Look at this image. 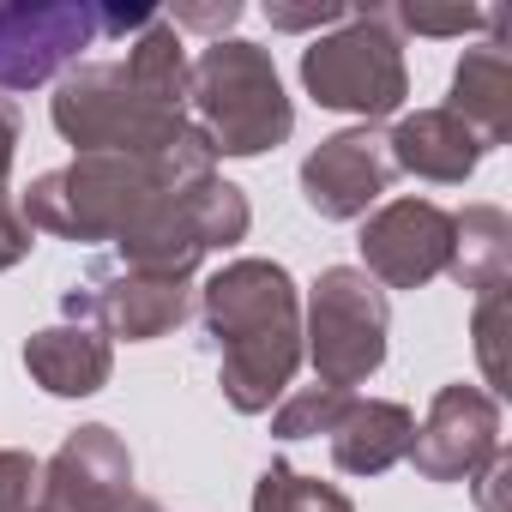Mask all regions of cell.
<instances>
[{
    "mask_svg": "<svg viewBox=\"0 0 512 512\" xmlns=\"http://www.w3.org/2000/svg\"><path fill=\"white\" fill-rule=\"evenodd\" d=\"M25 374L49 398H91L115 374V344L97 326L61 320V326H43V332L25 338Z\"/></svg>",
    "mask_w": 512,
    "mask_h": 512,
    "instance_id": "obj_15",
    "label": "cell"
},
{
    "mask_svg": "<svg viewBox=\"0 0 512 512\" xmlns=\"http://www.w3.org/2000/svg\"><path fill=\"white\" fill-rule=\"evenodd\" d=\"M61 314L79 326H97L103 338L157 344V338L181 332V320L193 314V290L175 278H151V272H127V266L103 260L85 284H73L61 296Z\"/></svg>",
    "mask_w": 512,
    "mask_h": 512,
    "instance_id": "obj_8",
    "label": "cell"
},
{
    "mask_svg": "<svg viewBox=\"0 0 512 512\" xmlns=\"http://www.w3.org/2000/svg\"><path fill=\"white\" fill-rule=\"evenodd\" d=\"M392 175L398 169L386 157V133L380 127H344L302 157V199L326 223H356L380 205Z\"/></svg>",
    "mask_w": 512,
    "mask_h": 512,
    "instance_id": "obj_11",
    "label": "cell"
},
{
    "mask_svg": "<svg viewBox=\"0 0 512 512\" xmlns=\"http://www.w3.org/2000/svg\"><path fill=\"white\" fill-rule=\"evenodd\" d=\"M199 320L217 344L229 410L266 416L302 368V290L278 260H229L199 290Z\"/></svg>",
    "mask_w": 512,
    "mask_h": 512,
    "instance_id": "obj_1",
    "label": "cell"
},
{
    "mask_svg": "<svg viewBox=\"0 0 512 512\" xmlns=\"http://www.w3.org/2000/svg\"><path fill=\"white\" fill-rule=\"evenodd\" d=\"M332 464L344 476H386L392 464L410 458V440H416V416L410 404L398 398H356L344 404V416L332 422Z\"/></svg>",
    "mask_w": 512,
    "mask_h": 512,
    "instance_id": "obj_16",
    "label": "cell"
},
{
    "mask_svg": "<svg viewBox=\"0 0 512 512\" xmlns=\"http://www.w3.org/2000/svg\"><path fill=\"white\" fill-rule=\"evenodd\" d=\"M37 247V229L25 223V211H19V193H7L0 187V272H13L25 253Z\"/></svg>",
    "mask_w": 512,
    "mask_h": 512,
    "instance_id": "obj_27",
    "label": "cell"
},
{
    "mask_svg": "<svg viewBox=\"0 0 512 512\" xmlns=\"http://www.w3.org/2000/svg\"><path fill=\"white\" fill-rule=\"evenodd\" d=\"M500 25H506V13L488 19V31H494L488 43L464 49V61L452 67V97L440 103L446 115H458L482 139V151L512 139V55L500 43Z\"/></svg>",
    "mask_w": 512,
    "mask_h": 512,
    "instance_id": "obj_14",
    "label": "cell"
},
{
    "mask_svg": "<svg viewBox=\"0 0 512 512\" xmlns=\"http://www.w3.org/2000/svg\"><path fill=\"white\" fill-rule=\"evenodd\" d=\"M362 272L380 290H422L446 278L452 260V211L434 199H392L362 217Z\"/></svg>",
    "mask_w": 512,
    "mask_h": 512,
    "instance_id": "obj_9",
    "label": "cell"
},
{
    "mask_svg": "<svg viewBox=\"0 0 512 512\" xmlns=\"http://www.w3.org/2000/svg\"><path fill=\"white\" fill-rule=\"evenodd\" d=\"M344 404H350V392H332V386H302V392H284L278 398V410H272V434L278 440H320V434H332V422L344 416Z\"/></svg>",
    "mask_w": 512,
    "mask_h": 512,
    "instance_id": "obj_21",
    "label": "cell"
},
{
    "mask_svg": "<svg viewBox=\"0 0 512 512\" xmlns=\"http://www.w3.org/2000/svg\"><path fill=\"white\" fill-rule=\"evenodd\" d=\"M446 278L470 296L512 290V217L500 205H464L452 211V260Z\"/></svg>",
    "mask_w": 512,
    "mask_h": 512,
    "instance_id": "obj_17",
    "label": "cell"
},
{
    "mask_svg": "<svg viewBox=\"0 0 512 512\" xmlns=\"http://www.w3.org/2000/svg\"><path fill=\"white\" fill-rule=\"evenodd\" d=\"M187 109L211 157H266L296 133V103L284 97L272 49L247 37L205 43L187 61Z\"/></svg>",
    "mask_w": 512,
    "mask_h": 512,
    "instance_id": "obj_4",
    "label": "cell"
},
{
    "mask_svg": "<svg viewBox=\"0 0 512 512\" xmlns=\"http://www.w3.org/2000/svg\"><path fill=\"white\" fill-rule=\"evenodd\" d=\"M386 157H392V169H404V175H416V181L464 187L488 151H482V139H476L458 115H446V109H416V115H398V121L386 127Z\"/></svg>",
    "mask_w": 512,
    "mask_h": 512,
    "instance_id": "obj_13",
    "label": "cell"
},
{
    "mask_svg": "<svg viewBox=\"0 0 512 512\" xmlns=\"http://www.w3.org/2000/svg\"><path fill=\"white\" fill-rule=\"evenodd\" d=\"M0 512H43V464L19 446H0Z\"/></svg>",
    "mask_w": 512,
    "mask_h": 512,
    "instance_id": "obj_24",
    "label": "cell"
},
{
    "mask_svg": "<svg viewBox=\"0 0 512 512\" xmlns=\"http://www.w3.org/2000/svg\"><path fill=\"white\" fill-rule=\"evenodd\" d=\"M49 121H55V133L79 157L115 151V157H157L181 181L217 175V157H211L205 133L181 109H163L151 91H139L121 61H85V67H73L55 85V97H49Z\"/></svg>",
    "mask_w": 512,
    "mask_h": 512,
    "instance_id": "obj_2",
    "label": "cell"
},
{
    "mask_svg": "<svg viewBox=\"0 0 512 512\" xmlns=\"http://www.w3.org/2000/svg\"><path fill=\"white\" fill-rule=\"evenodd\" d=\"M500 332H506V290H488L476 296V314H470V338H476V362H482V392L500 398L506 392V356H500Z\"/></svg>",
    "mask_w": 512,
    "mask_h": 512,
    "instance_id": "obj_22",
    "label": "cell"
},
{
    "mask_svg": "<svg viewBox=\"0 0 512 512\" xmlns=\"http://www.w3.org/2000/svg\"><path fill=\"white\" fill-rule=\"evenodd\" d=\"M253 512H356V500L284 458H272L260 470V482H253Z\"/></svg>",
    "mask_w": 512,
    "mask_h": 512,
    "instance_id": "obj_20",
    "label": "cell"
},
{
    "mask_svg": "<svg viewBox=\"0 0 512 512\" xmlns=\"http://www.w3.org/2000/svg\"><path fill=\"white\" fill-rule=\"evenodd\" d=\"M19 133H25L19 103L0 97V187H7V175H13V163H19Z\"/></svg>",
    "mask_w": 512,
    "mask_h": 512,
    "instance_id": "obj_29",
    "label": "cell"
},
{
    "mask_svg": "<svg viewBox=\"0 0 512 512\" xmlns=\"http://www.w3.org/2000/svg\"><path fill=\"white\" fill-rule=\"evenodd\" d=\"M133 494V452L109 422L73 428L43 464V512H127Z\"/></svg>",
    "mask_w": 512,
    "mask_h": 512,
    "instance_id": "obj_12",
    "label": "cell"
},
{
    "mask_svg": "<svg viewBox=\"0 0 512 512\" xmlns=\"http://www.w3.org/2000/svg\"><path fill=\"white\" fill-rule=\"evenodd\" d=\"M470 488H476V506H482V512H506V494H512V458L500 452V458L470 482Z\"/></svg>",
    "mask_w": 512,
    "mask_h": 512,
    "instance_id": "obj_28",
    "label": "cell"
},
{
    "mask_svg": "<svg viewBox=\"0 0 512 512\" xmlns=\"http://www.w3.org/2000/svg\"><path fill=\"white\" fill-rule=\"evenodd\" d=\"M187 211H193V229H199L205 253L235 247V241H247V229H253V205H247V193H241L235 181H223V175H199V181H187Z\"/></svg>",
    "mask_w": 512,
    "mask_h": 512,
    "instance_id": "obj_19",
    "label": "cell"
},
{
    "mask_svg": "<svg viewBox=\"0 0 512 512\" xmlns=\"http://www.w3.org/2000/svg\"><path fill=\"white\" fill-rule=\"evenodd\" d=\"M103 43V19L91 0H7L0 7V97L61 85L85 49Z\"/></svg>",
    "mask_w": 512,
    "mask_h": 512,
    "instance_id": "obj_7",
    "label": "cell"
},
{
    "mask_svg": "<svg viewBox=\"0 0 512 512\" xmlns=\"http://www.w3.org/2000/svg\"><path fill=\"white\" fill-rule=\"evenodd\" d=\"M344 19H350L344 0H308V7H290V0H266V25H272V31H314V37H326V31H338Z\"/></svg>",
    "mask_w": 512,
    "mask_h": 512,
    "instance_id": "obj_25",
    "label": "cell"
},
{
    "mask_svg": "<svg viewBox=\"0 0 512 512\" xmlns=\"http://www.w3.org/2000/svg\"><path fill=\"white\" fill-rule=\"evenodd\" d=\"M241 0H217V7H175V13H163L175 31H199V37H211V43H223L235 25H241Z\"/></svg>",
    "mask_w": 512,
    "mask_h": 512,
    "instance_id": "obj_26",
    "label": "cell"
},
{
    "mask_svg": "<svg viewBox=\"0 0 512 512\" xmlns=\"http://www.w3.org/2000/svg\"><path fill=\"white\" fill-rule=\"evenodd\" d=\"M175 187H187V181L169 163H157V157L97 151V157H73L67 169H43L25 187L19 211L43 235L85 241V247H121L133 229L151 223V211Z\"/></svg>",
    "mask_w": 512,
    "mask_h": 512,
    "instance_id": "obj_3",
    "label": "cell"
},
{
    "mask_svg": "<svg viewBox=\"0 0 512 512\" xmlns=\"http://www.w3.org/2000/svg\"><path fill=\"white\" fill-rule=\"evenodd\" d=\"M386 332H392L386 290L362 266H326L314 278L302 308V356L314 362L320 386L332 392L368 386L386 362Z\"/></svg>",
    "mask_w": 512,
    "mask_h": 512,
    "instance_id": "obj_6",
    "label": "cell"
},
{
    "mask_svg": "<svg viewBox=\"0 0 512 512\" xmlns=\"http://www.w3.org/2000/svg\"><path fill=\"white\" fill-rule=\"evenodd\" d=\"M386 19L398 37H470L488 25L482 7H446V13L440 7H386Z\"/></svg>",
    "mask_w": 512,
    "mask_h": 512,
    "instance_id": "obj_23",
    "label": "cell"
},
{
    "mask_svg": "<svg viewBox=\"0 0 512 512\" xmlns=\"http://www.w3.org/2000/svg\"><path fill=\"white\" fill-rule=\"evenodd\" d=\"M500 458V398L482 386H440L428 416L416 422L410 464L422 482H476Z\"/></svg>",
    "mask_w": 512,
    "mask_h": 512,
    "instance_id": "obj_10",
    "label": "cell"
},
{
    "mask_svg": "<svg viewBox=\"0 0 512 512\" xmlns=\"http://www.w3.org/2000/svg\"><path fill=\"white\" fill-rule=\"evenodd\" d=\"M302 85L332 115H356L362 127L392 121L410 97V67L386 7H350L338 31L314 37L302 49Z\"/></svg>",
    "mask_w": 512,
    "mask_h": 512,
    "instance_id": "obj_5",
    "label": "cell"
},
{
    "mask_svg": "<svg viewBox=\"0 0 512 512\" xmlns=\"http://www.w3.org/2000/svg\"><path fill=\"white\" fill-rule=\"evenodd\" d=\"M121 67H127L133 85L151 91L163 109H181V115H187V43H181V31H175L163 13L127 43V61H121Z\"/></svg>",
    "mask_w": 512,
    "mask_h": 512,
    "instance_id": "obj_18",
    "label": "cell"
}]
</instances>
